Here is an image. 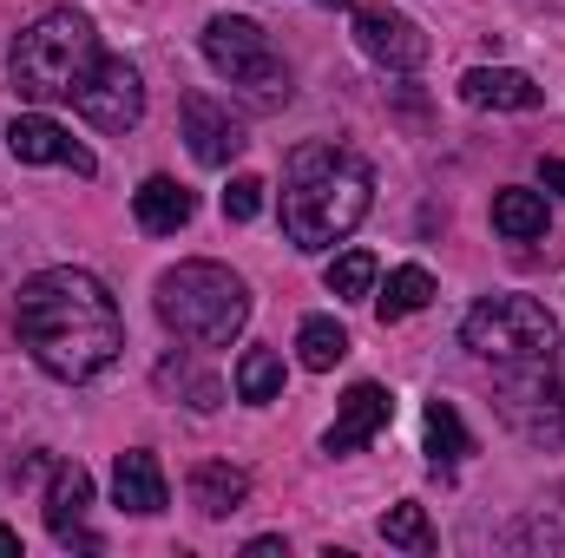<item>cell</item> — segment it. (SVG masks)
Instances as JSON below:
<instances>
[{"mask_svg": "<svg viewBox=\"0 0 565 558\" xmlns=\"http://www.w3.org/2000/svg\"><path fill=\"white\" fill-rule=\"evenodd\" d=\"M13 329H20L26 355L53 382H93L126 348V315H119L113 289L93 277V270H73V264L40 270V277L20 282Z\"/></svg>", "mask_w": 565, "mask_h": 558, "instance_id": "1", "label": "cell"}, {"mask_svg": "<svg viewBox=\"0 0 565 558\" xmlns=\"http://www.w3.org/2000/svg\"><path fill=\"white\" fill-rule=\"evenodd\" d=\"M375 204V171L369 158L342 144H302L282 164V237L309 257L335 250Z\"/></svg>", "mask_w": 565, "mask_h": 558, "instance_id": "2", "label": "cell"}, {"mask_svg": "<svg viewBox=\"0 0 565 558\" xmlns=\"http://www.w3.org/2000/svg\"><path fill=\"white\" fill-rule=\"evenodd\" d=\"M93 66H99V33H93V20L73 13V7L40 13V20L13 40V53H7V79H13V93L33 99V106L73 99Z\"/></svg>", "mask_w": 565, "mask_h": 558, "instance_id": "3", "label": "cell"}, {"mask_svg": "<svg viewBox=\"0 0 565 558\" xmlns=\"http://www.w3.org/2000/svg\"><path fill=\"white\" fill-rule=\"evenodd\" d=\"M151 302H158V322L178 342H191V348H231L244 335V322H250V289H244V277L224 270V264H204V257L164 270Z\"/></svg>", "mask_w": 565, "mask_h": 558, "instance_id": "4", "label": "cell"}, {"mask_svg": "<svg viewBox=\"0 0 565 558\" xmlns=\"http://www.w3.org/2000/svg\"><path fill=\"white\" fill-rule=\"evenodd\" d=\"M460 342L493 362V368H533V362H559V322L546 302L533 296H480L460 322Z\"/></svg>", "mask_w": 565, "mask_h": 558, "instance_id": "5", "label": "cell"}, {"mask_svg": "<svg viewBox=\"0 0 565 558\" xmlns=\"http://www.w3.org/2000/svg\"><path fill=\"white\" fill-rule=\"evenodd\" d=\"M204 60H211L217 79L244 86L257 106H282V99H289V66H282V53L270 46V33H264L257 20H244V13L204 20Z\"/></svg>", "mask_w": 565, "mask_h": 558, "instance_id": "6", "label": "cell"}, {"mask_svg": "<svg viewBox=\"0 0 565 558\" xmlns=\"http://www.w3.org/2000/svg\"><path fill=\"white\" fill-rule=\"evenodd\" d=\"M500 420L520 440H533V447H565V375H553V362L507 368V382H500Z\"/></svg>", "mask_w": 565, "mask_h": 558, "instance_id": "7", "label": "cell"}, {"mask_svg": "<svg viewBox=\"0 0 565 558\" xmlns=\"http://www.w3.org/2000/svg\"><path fill=\"white\" fill-rule=\"evenodd\" d=\"M73 106H79V119L86 126H99V132H132L145 119V79L132 60H106L99 53V66L86 73V86L73 93Z\"/></svg>", "mask_w": 565, "mask_h": 558, "instance_id": "8", "label": "cell"}, {"mask_svg": "<svg viewBox=\"0 0 565 558\" xmlns=\"http://www.w3.org/2000/svg\"><path fill=\"white\" fill-rule=\"evenodd\" d=\"M355 46L388 73H422L427 66V33L395 7H355Z\"/></svg>", "mask_w": 565, "mask_h": 558, "instance_id": "9", "label": "cell"}, {"mask_svg": "<svg viewBox=\"0 0 565 558\" xmlns=\"http://www.w3.org/2000/svg\"><path fill=\"white\" fill-rule=\"evenodd\" d=\"M178 119H184V144H191V158L204 164V171H231L237 158H244V126L231 119V106H217L211 93H184V106H178Z\"/></svg>", "mask_w": 565, "mask_h": 558, "instance_id": "10", "label": "cell"}, {"mask_svg": "<svg viewBox=\"0 0 565 558\" xmlns=\"http://www.w3.org/2000/svg\"><path fill=\"white\" fill-rule=\"evenodd\" d=\"M86 506H93V473L79 460H53V480H46V533L60 546L99 552V533H86Z\"/></svg>", "mask_w": 565, "mask_h": 558, "instance_id": "11", "label": "cell"}, {"mask_svg": "<svg viewBox=\"0 0 565 558\" xmlns=\"http://www.w3.org/2000/svg\"><path fill=\"white\" fill-rule=\"evenodd\" d=\"M7 151H13L20 164H73L79 178H99V158L73 139L60 119H46V112H20V119L7 126Z\"/></svg>", "mask_w": 565, "mask_h": 558, "instance_id": "12", "label": "cell"}, {"mask_svg": "<svg viewBox=\"0 0 565 558\" xmlns=\"http://www.w3.org/2000/svg\"><path fill=\"white\" fill-rule=\"evenodd\" d=\"M388 420H395V395H388L382 382H355V388L342 395V408H335V427L322 433V453H335V460H342V453H362Z\"/></svg>", "mask_w": 565, "mask_h": 558, "instance_id": "13", "label": "cell"}, {"mask_svg": "<svg viewBox=\"0 0 565 558\" xmlns=\"http://www.w3.org/2000/svg\"><path fill=\"white\" fill-rule=\"evenodd\" d=\"M460 99L480 112H533L546 93L513 66H473V73H460Z\"/></svg>", "mask_w": 565, "mask_h": 558, "instance_id": "14", "label": "cell"}, {"mask_svg": "<svg viewBox=\"0 0 565 558\" xmlns=\"http://www.w3.org/2000/svg\"><path fill=\"white\" fill-rule=\"evenodd\" d=\"M132 217H139V230H151V237H171V230H184L191 217H198V197L178 184V178H145L139 191H132Z\"/></svg>", "mask_w": 565, "mask_h": 558, "instance_id": "15", "label": "cell"}, {"mask_svg": "<svg viewBox=\"0 0 565 558\" xmlns=\"http://www.w3.org/2000/svg\"><path fill=\"white\" fill-rule=\"evenodd\" d=\"M113 500H119L126 513H139V519H151V513H164V506H171L164 473H158V460H151L145 447L119 453V466H113Z\"/></svg>", "mask_w": 565, "mask_h": 558, "instance_id": "16", "label": "cell"}, {"mask_svg": "<svg viewBox=\"0 0 565 558\" xmlns=\"http://www.w3.org/2000/svg\"><path fill=\"white\" fill-rule=\"evenodd\" d=\"M244 500H250V473L244 466H231V460H198L191 466V506L204 519H231Z\"/></svg>", "mask_w": 565, "mask_h": 558, "instance_id": "17", "label": "cell"}, {"mask_svg": "<svg viewBox=\"0 0 565 558\" xmlns=\"http://www.w3.org/2000/svg\"><path fill=\"white\" fill-rule=\"evenodd\" d=\"M151 382H158V395H178V401H184V408H198V415L224 408V382H217V375H204L184 348H178V355H164V362L151 368Z\"/></svg>", "mask_w": 565, "mask_h": 558, "instance_id": "18", "label": "cell"}, {"mask_svg": "<svg viewBox=\"0 0 565 558\" xmlns=\"http://www.w3.org/2000/svg\"><path fill=\"white\" fill-rule=\"evenodd\" d=\"M422 433H427V460H434L440 473H447V466H460V460L473 453V433H467V420H460L454 401H427Z\"/></svg>", "mask_w": 565, "mask_h": 558, "instance_id": "19", "label": "cell"}, {"mask_svg": "<svg viewBox=\"0 0 565 558\" xmlns=\"http://www.w3.org/2000/svg\"><path fill=\"white\" fill-rule=\"evenodd\" d=\"M546 224H553V217H546V197H540V191H520V184H513V191L493 197V230H500V237L533 244V237H546Z\"/></svg>", "mask_w": 565, "mask_h": 558, "instance_id": "20", "label": "cell"}, {"mask_svg": "<svg viewBox=\"0 0 565 558\" xmlns=\"http://www.w3.org/2000/svg\"><path fill=\"white\" fill-rule=\"evenodd\" d=\"M427 302H434V277H427L422 264H402V270H388V282H382L375 315L382 322H408V315H422Z\"/></svg>", "mask_w": 565, "mask_h": 558, "instance_id": "21", "label": "cell"}, {"mask_svg": "<svg viewBox=\"0 0 565 558\" xmlns=\"http://www.w3.org/2000/svg\"><path fill=\"white\" fill-rule=\"evenodd\" d=\"M296 355H302L309 375H329V368L349 355V329H342L335 315H302V329H296Z\"/></svg>", "mask_w": 565, "mask_h": 558, "instance_id": "22", "label": "cell"}, {"mask_svg": "<svg viewBox=\"0 0 565 558\" xmlns=\"http://www.w3.org/2000/svg\"><path fill=\"white\" fill-rule=\"evenodd\" d=\"M277 395H282V355L277 348H244V362H237V401L270 408Z\"/></svg>", "mask_w": 565, "mask_h": 558, "instance_id": "23", "label": "cell"}, {"mask_svg": "<svg viewBox=\"0 0 565 558\" xmlns=\"http://www.w3.org/2000/svg\"><path fill=\"white\" fill-rule=\"evenodd\" d=\"M382 539H388V546H402V552H415V558L434 552V526H427V506H422V500L388 506V513H382Z\"/></svg>", "mask_w": 565, "mask_h": 558, "instance_id": "24", "label": "cell"}, {"mask_svg": "<svg viewBox=\"0 0 565 558\" xmlns=\"http://www.w3.org/2000/svg\"><path fill=\"white\" fill-rule=\"evenodd\" d=\"M329 296H369V282H375V250H342V257H329Z\"/></svg>", "mask_w": 565, "mask_h": 558, "instance_id": "25", "label": "cell"}, {"mask_svg": "<svg viewBox=\"0 0 565 558\" xmlns=\"http://www.w3.org/2000/svg\"><path fill=\"white\" fill-rule=\"evenodd\" d=\"M264 191H270L264 178L237 171V178H231V191H224V217H231V224H250V217L264 211Z\"/></svg>", "mask_w": 565, "mask_h": 558, "instance_id": "26", "label": "cell"}, {"mask_svg": "<svg viewBox=\"0 0 565 558\" xmlns=\"http://www.w3.org/2000/svg\"><path fill=\"white\" fill-rule=\"evenodd\" d=\"M540 184L546 191H565V158H540Z\"/></svg>", "mask_w": 565, "mask_h": 558, "instance_id": "27", "label": "cell"}, {"mask_svg": "<svg viewBox=\"0 0 565 558\" xmlns=\"http://www.w3.org/2000/svg\"><path fill=\"white\" fill-rule=\"evenodd\" d=\"M244 552L250 558H277V552H289V546H282V533H264V539H250Z\"/></svg>", "mask_w": 565, "mask_h": 558, "instance_id": "28", "label": "cell"}, {"mask_svg": "<svg viewBox=\"0 0 565 558\" xmlns=\"http://www.w3.org/2000/svg\"><path fill=\"white\" fill-rule=\"evenodd\" d=\"M0 558H20V533L13 526H0Z\"/></svg>", "mask_w": 565, "mask_h": 558, "instance_id": "29", "label": "cell"}, {"mask_svg": "<svg viewBox=\"0 0 565 558\" xmlns=\"http://www.w3.org/2000/svg\"><path fill=\"white\" fill-rule=\"evenodd\" d=\"M316 7H349V0H316Z\"/></svg>", "mask_w": 565, "mask_h": 558, "instance_id": "30", "label": "cell"}]
</instances>
